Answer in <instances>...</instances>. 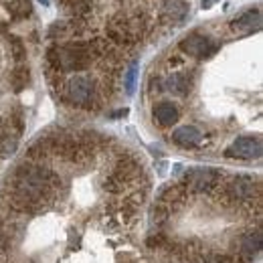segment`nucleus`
Segmentation results:
<instances>
[{
	"instance_id": "nucleus-5",
	"label": "nucleus",
	"mask_w": 263,
	"mask_h": 263,
	"mask_svg": "<svg viewBox=\"0 0 263 263\" xmlns=\"http://www.w3.org/2000/svg\"><path fill=\"white\" fill-rule=\"evenodd\" d=\"M225 197L231 202H249L259 197V184L251 176H235L225 184Z\"/></svg>"
},
{
	"instance_id": "nucleus-1",
	"label": "nucleus",
	"mask_w": 263,
	"mask_h": 263,
	"mask_svg": "<svg viewBox=\"0 0 263 263\" xmlns=\"http://www.w3.org/2000/svg\"><path fill=\"white\" fill-rule=\"evenodd\" d=\"M59 184L61 182L57 174L43 164L36 162L21 164L6 197L8 206L16 213H31V215L39 213L49 202V198L53 197Z\"/></svg>"
},
{
	"instance_id": "nucleus-13",
	"label": "nucleus",
	"mask_w": 263,
	"mask_h": 263,
	"mask_svg": "<svg viewBox=\"0 0 263 263\" xmlns=\"http://www.w3.org/2000/svg\"><path fill=\"white\" fill-rule=\"evenodd\" d=\"M259 251H261V233H253V235H249V237L243 241L241 253H243L247 259H253Z\"/></svg>"
},
{
	"instance_id": "nucleus-8",
	"label": "nucleus",
	"mask_w": 263,
	"mask_h": 263,
	"mask_svg": "<svg viewBox=\"0 0 263 263\" xmlns=\"http://www.w3.org/2000/svg\"><path fill=\"white\" fill-rule=\"evenodd\" d=\"M172 142L182 148H195L202 142V132L195 126H180L172 132Z\"/></svg>"
},
{
	"instance_id": "nucleus-12",
	"label": "nucleus",
	"mask_w": 263,
	"mask_h": 263,
	"mask_svg": "<svg viewBox=\"0 0 263 263\" xmlns=\"http://www.w3.org/2000/svg\"><path fill=\"white\" fill-rule=\"evenodd\" d=\"M164 85L168 91L178 93V96H184V93L191 91V87H193V79H191L186 73H172V75H168V79H166Z\"/></svg>"
},
{
	"instance_id": "nucleus-10",
	"label": "nucleus",
	"mask_w": 263,
	"mask_h": 263,
	"mask_svg": "<svg viewBox=\"0 0 263 263\" xmlns=\"http://www.w3.org/2000/svg\"><path fill=\"white\" fill-rule=\"evenodd\" d=\"M154 118H156V122H158L162 128H168V126H172V124L178 122L180 111H178V107H176L172 101H162V103H158V105L154 107Z\"/></svg>"
},
{
	"instance_id": "nucleus-18",
	"label": "nucleus",
	"mask_w": 263,
	"mask_h": 263,
	"mask_svg": "<svg viewBox=\"0 0 263 263\" xmlns=\"http://www.w3.org/2000/svg\"><path fill=\"white\" fill-rule=\"evenodd\" d=\"M39 2H43V4H49V0H39Z\"/></svg>"
},
{
	"instance_id": "nucleus-4",
	"label": "nucleus",
	"mask_w": 263,
	"mask_h": 263,
	"mask_svg": "<svg viewBox=\"0 0 263 263\" xmlns=\"http://www.w3.org/2000/svg\"><path fill=\"white\" fill-rule=\"evenodd\" d=\"M219 184H221V174L213 168H193L186 172L182 182V186L193 193L213 191V189H219Z\"/></svg>"
},
{
	"instance_id": "nucleus-15",
	"label": "nucleus",
	"mask_w": 263,
	"mask_h": 263,
	"mask_svg": "<svg viewBox=\"0 0 263 263\" xmlns=\"http://www.w3.org/2000/svg\"><path fill=\"white\" fill-rule=\"evenodd\" d=\"M126 91L128 93H134V87H136V65H132L128 71H126Z\"/></svg>"
},
{
	"instance_id": "nucleus-6",
	"label": "nucleus",
	"mask_w": 263,
	"mask_h": 263,
	"mask_svg": "<svg viewBox=\"0 0 263 263\" xmlns=\"http://www.w3.org/2000/svg\"><path fill=\"white\" fill-rule=\"evenodd\" d=\"M263 152L261 140L255 136H241L237 140H233L229 148L225 150L227 158H239V160H253L259 158Z\"/></svg>"
},
{
	"instance_id": "nucleus-16",
	"label": "nucleus",
	"mask_w": 263,
	"mask_h": 263,
	"mask_svg": "<svg viewBox=\"0 0 263 263\" xmlns=\"http://www.w3.org/2000/svg\"><path fill=\"white\" fill-rule=\"evenodd\" d=\"M12 51H14V57H16V59H23V57H25V47H23V43L16 41V39H12Z\"/></svg>"
},
{
	"instance_id": "nucleus-7",
	"label": "nucleus",
	"mask_w": 263,
	"mask_h": 263,
	"mask_svg": "<svg viewBox=\"0 0 263 263\" xmlns=\"http://www.w3.org/2000/svg\"><path fill=\"white\" fill-rule=\"evenodd\" d=\"M180 51L191 55V57L204 59V57H211L217 51V43L211 36H206V34L193 33L180 41Z\"/></svg>"
},
{
	"instance_id": "nucleus-11",
	"label": "nucleus",
	"mask_w": 263,
	"mask_h": 263,
	"mask_svg": "<svg viewBox=\"0 0 263 263\" xmlns=\"http://www.w3.org/2000/svg\"><path fill=\"white\" fill-rule=\"evenodd\" d=\"M189 14V4L184 0H166L162 6V16L170 23H182Z\"/></svg>"
},
{
	"instance_id": "nucleus-14",
	"label": "nucleus",
	"mask_w": 263,
	"mask_h": 263,
	"mask_svg": "<svg viewBox=\"0 0 263 263\" xmlns=\"http://www.w3.org/2000/svg\"><path fill=\"white\" fill-rule=\"evenodd\" d=\"M10 81H12V87H14L16 91L25 89L27 83H29V67H18V69H14Z\"/></svg>"
},
{
	"instance_id": "nucleus-2",
	"label": "nucleus",
	"mask_w": 263,
	"mask_h": 263,
	"mask_svg": "<svg viewBox=\"0 0 263 263\" xmlns=\"http://www.w3.org/2000/svg\"><path fill=\"white\" fill-rule=\"evenodd\" d=\"M59 91L65 101L75 107L93 109L99 103V87L98 83L87 75H73L59 83Z\"/></svg>"
},
{
	"instance_id": "nucleus-17",
	"label": "nucleus",
	"mask_w": 263,
	"mask_h": 263,
	"mask_svg": "<svg viewBox=\"0 0 263 263\" xmlns=\"http://www.w3.org/2000/svg\"><path fill=\"white\" fill-rule=\"evenodd\" d=\"M2 241H4V237H2V233H0V247H2Z\"/></svg>"
},
{
	"instance_id": "nucleus-3",
	"label": "nucleus",
	"mask_w": 263,
	"mask_h": 263,
	"mask_svg": "<svg viewBox=\"0 0 263 263\" xmlns=\"http://www.w3.org/2000/svg\"><path fill=\"white\" fill-rule=\"evenodd\" d=\"M148 27V18L144 14H124L118 12L109 23H107V36L116 45H136Z\"/></svg>"
},
{
	"instance_id": "nucleus-9",
	"label": "nucleus",
	"mask_w": 263,
	"mask_h": 263,
	"mask_svg": "<svg viewBox=\"0 0 263 263\" xmlns=\"http://www.w3.org/2000/svg\"><path fill=\"white\" fill-rule=\"evenodd\" d=\"M259 27H261V12L259 10H247L241 16H237L235 23H233V31H237L241 34L253 33Z\"/></svg>"
}]
</instances>
